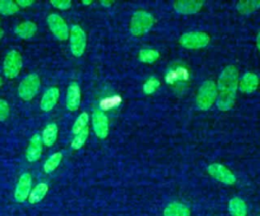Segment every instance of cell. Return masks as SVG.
Masks as SVG:
<instances>
[{
  "mask_svg": "<svg viewBox=\"0 0 260 216\" xmlns=\"http://www.w3.org/2000/svg\"><path fill=\"white\" fill-rule=\"evenodd\" d=\"M238 85V70L233 65L226 66L220 73L216 86V105L220 111H229L234 105Z\"/></svg>",
  "mask_w": 260,
  "mask_h": 216,
  "instance_id": "1",
  "label": "cell"
},
{
  "mask_svg": "<svg viewBox=\"0 0 260 216\" xmlns=\"http://www.w3.org/2000/svg\"><path fill=\"white\" fill-rule=\"evenodd\" d=\"M217 97V88L212 80L204 81L197 92L196 104L199 110H209L215 102Z\"/></svg>",
  "mask_w": 260,
  "mask_h": 216,
  "instance_id": "2",
  "label": "cell"
},
{
  "mask_svg": "<svg viewBox=\"0 0 260 216\" xmlns=\"http://www.w3.org/2000/svg\"><path fill=\"white\" fill-rule=\"evenodd\" d=\"M153 16L143 10H138L133 13L130 21V31L133 35H142L146 33L153 25Z\"/></svg>",
  "mask_w": 260,
  "mask_h": 216,
  "instance_id": "3",
  "label": "cell"
},
{
  "mask_svg": "<svg viewBox=\"0 0 260 216\" xmlns=\"http://www.w3.org/2000/svg\"><path fill=\"white\" fill-rule=\"evenodd\" d=\"M40 77L36 73L28 74L25 76L18 85V94L23 100L32 99L40 88Z\"/></svg>",
  "mask_w": 260,
  "mask_h": 216,
  "instance_id": "4",
  "label": "cell"
},
{
  "mask_svg": "<svg viewBox=\"0 0 260 216\" xmlns=\"http://www.w3.org/2000/svg\"><path fill=\"white\" fill-rule=\"evenodd\" d=\"M70 51L75 57H81L86 47V34L77 24H73L69 31Z\"/></svg>",
  "mask_w": 260,
  "mask_h": 216,
  "instance_id": "5",
  "label": "cell"
},
{
  "mask_svg": "<svg viewBox=\"0 0 260 216\" xmlns=\"http://www.w3.org/2000/svg\"><path fill=\"white\" fill-rule=\"evenodd\" d=\"M210 38L203 31H189L181 35L180 43L187 49H201L209 44Z\"/></svg>",
  "mask_w": 260,
  "mask_h": 216,
  "instance_id": "6",
  "label": "cell"
},
{
  "mask_svg": "<svg viewBox=\"0 0 260 216\" xmlns=\"http://www.w3.org/2000/svg\"><path fill=\"white\" fill-rule=\"evenodd\" d=\"M21 67H22L21 55L15 50H11L10 52H8L3 62L4 75L8 78H14L19 74Z\"/></svg>",
  "mask_w": 260,
  "mask_h": 216,
  "instance_id": "7",
  "label": "cell"
},
{
  "mask_svg": "<svg viewBox=\"0 0 260 216\" xmlns=\"http://www.w3.org/2000/svg\"><path fill=\"white\" fill-rule=\"evenodd\" d=\"M207 173L215 178L216 181L225 184V185H234L237 182L236 175L224 165L220 163H211L206 167Z\"/></svg>",
  "mask_w": 260,
  "mask_h": 216,
  "instance_id": "8",
  "label": "cell"
},
{
  "mask_svg": "<svg viewBox=\"0 0 260 216\" xmlns=\"http://www.w3.org/2000/svg\"><path fill=\"white\" fill-rule=\"evenodd\" d=\"M48 26L51 32L60 41H65L69 37L68 26L65 20L58 14L52 13L47 18Z\"/></svg>",
  "mask_w": 260,
  "mask_h": 216,
  "instance_id": "9",
  "label": "cell"
},
{
  "mask_svg": "<svg viewBox=\"0 0 260 216\" xmlns=\"http://www.w3.org/2000/svg\"><path fill=\"white\" fill-rule=\"evenodd\" d=\"M30 189H31V176L29 173L25 172L21 174V176L17 182L15 192H14L15 201L22 203L26 199H28L29 193L31 191Z\"/></svg>",
  "mask_w": 260,
  "mask_h": 216,
  "instance_id": "10",
  "label": "cell"
},
{
  "mask_svg": "<svg viewBox=\"0 0 260 216\" xmlns=\"http://www.w3.org/2000/svg\"><path fill=\"white\" fill-rule=\"evenodd\" d=\"M92 126L95 135L100 139H105L109 133V123L107 116L102 111H95L92 114Z\"/></svg>",
  "mask_w": 260,
  "mask_h": 216,
  "instance_id": "11",
  "label": "cell"
},
{
  "mask_svg": "<svg viewBox=\"0 0 260 216\" xmlns=\"http://www.w3.org/2000/svg\"><path fill=\"white\" fill-rule=\"evenodd\" d=\"M202 5L203 2L198 0H179L174 3V8L181 14H194L201 9Z\"/></svg>",
  "mask_w": 260,
  "mask_h": 216,
  "instance_id": "12",
  "label": "cell"
},
{
  "mask_svg": "<svg viewBox=\"0 0 260 216\" xmlns=\"http://www.w3.org/2000/svg\"><path fill=\"white\" fill-rule=\"evenodd\" d=\"M80 88L76 82L70 83L66 92V107L69 111H76L80 104Z\"/></svg>",
  "mask_w": 260,
  "mask_h": 216,
  "instance_id": "13",
  "label": "cell"
},
{
  "mask_svg": "<svg viewBox=\"0 0 260 216\" xmlns=\"http://www.w3.org/2000/svg\"><path fill=\"white\" fill-rule=\"evenodd\" d=\"M60 95V91L58 87H50L42 96L40 107L44 112L51 111L57 103Z\"/></svg>",
  "mask_w": 260,
  "mask_h": 216,
  "instance_id": "14",
  "label": "cell"
},
{
  "mask_svg": "<svg viewBox=\"0 0 260 216\" xmlns=\"http://www.w3.org/2000/svg\"><path fill=\"white\" fill-rule=\"evenodd\" d=\"M42 149H43V141H42V138L39 134H35L30 141H29V144L27 146V149H26V158L28 161L30 162H34V161H37L41 154H42Z\"/></svg>",
  "mask_w": 260,
  "mask_h": 216,
  "instance_id": "15",
  "label": "cell"
},
{
  "mask_svg": "<svg viewBox=\"0 0 260 216\" xmlns=\"http://www.w3.org/2000/svg\"><path fill=\"white\" fill-rule=\"evenodd\" d=\"M259 85V78L256 74L252 72L245 73L240 79V90L245 93L254 92Z\"/></svg>",
  "mask_w": 260,
  "mask_h": 216,
  "instance_id": "16",
  "label": "cell"
},
{
  "mask_svg": "<svg viewBox=\"0 0 260 216\" xmlns=\"http://www.w3.org/2000/svg\"><path fill=\"white\" fill-rule=\"evenodd\" d=\"M190 209L183 203H170L164 210V216H190Z\"/></svg>",
  "mask_w": 260,
  "mask_h": 216,
  "instance_id": "17",
  "label": "cell"
},
{
  "mask_svg": "<svg viewBox=\"0 0 260 216\" xmlns=\"http://www.w3.org/2000/svg\"><path fill=\"white\" fill-rule=\"evenodd\" d=\"M228 209L232 216H247V205L239 197H234L229 201Z\"/></svg>",
  "mask_w": 260,
  "mask_h": 216,
  "instance_id": "18",
  "label": "cell"
},
{
  "mask_svg": "<svg viewBox=\"0 0 260 216\" xmlns=\"http://www.w3.org/2000/svg\"><path fill=\"white\" fill-rule=\"evenodd\" d=\"M58 136V127L55 123L48 124L42 133V141L46 146H52Z\"/></svg>",
  "mask_w": 260,
  "mask_h": 216,
  "instance_id": "19",
  "label": "cell"
},
{
  "mask_svg": "<svg viewBox=\"0 0 260 216\" xmlns=\"http://www.w3.org/2000/svg\"><path fill=\"white\" fill-rule=\"evenodd\" d=\"M37 25L31 21H24L19 23L15 28V33L21 39H30L37 32Z\"/></svg>",
  "mask_w": 260,
  "mask_h": 216,
  "instance_id": "20",
  "label": "cell"
},
{
  "mask_svg": "<svg viewBox=\"0 0 260 216\" xmlns=\"http://www.w3.org/2000/svg\"><path fill=\"white\" fill-rule=\"evenodd\" d=\"M48 189H49V187L46 183L38 184L29 193L28 202L30 204H37L40 201H42L44 199V197L46 196V194L48 192Z\"/></svg>",
  "mask_w": 260,
  "mask_h": 216,
  "instance_id": "21",
  "label": "cell"
},
{
  "mask_svg": "<svg viewBox=\"0 0 260 216\" xmlns=\"http://www.w3.org/2000/svg\"><path fill=\"white\" fill-rule=\"evenodd\" d=\"M62 153L61 152H55L53 153L44 163V171L46 173H51L53 172L60 164L62 160Z\"/></svg>",
  "mask_w": 260,
  "mask_h": 216,
  "instance_id": "22",
  "label": "cell"
},
{
  "mask_svg": "<svg viewBox=\"0 0 260 216\" xmlns=\"http://www.w3.org/2000/svg\"><path fill=\"white\" fill-rule=\"evenodd\" d=\"M260 7V1L250 0V1H240L237 4V9L242 14H249L257 10Z\"/></svg>",
  "mask_w": 260,
  "mask_h": 216,
  "instance_id": "23",
  "label": "cell"
},
{
  "mask_svg": "<svg viewBox=\"0 0 260 216\" xmlns=\"http://www.w3.org/2000/svg\"><path fill=\"white\" fill-rule=\"evenodd\" d=\"M138 57H139L140 62L150 64V63L155 62L158 59L159 53L154 49H143L139 52Z\"/></svg>",
  "mask_w": 260,
  "mask_h": 216,
  "instance_id": "24",
  "label": "cell"
},
{
  "mask_svg": "<svg viewBox=\"0 0 260 216\" xmlns=\"http://www.w3.org/2000/svg\"><path fill=\"white\" fill-rule=\"evenodd\" d=\"M87 123H88V115L86 112H83L75 120L72 126V133L74 135H77L78 133H80L83 129L87 127Z\"/></svg>",
  "mask_w": 260,
  "mask_h": 216,
  "instance_id": "25",
  "label": "cell"
},
{
  "mask_svg": "<svg viewBox=\"0 0 260 216\" xmlns=\"http://www.w3.org/2000/svg\"><path fill=\"white\" fill-rule=\"evenodd\" d=\"M88 134H89V129H88V127H86L80 133L75 135V137L73 138V140L71 142V148L74 150L80 149L84 145V143L88 137Z\"/></svg>",
  "mask_w": 260,
  "mask_h": 216,
  "instance_id": "26",
  "label": "cell"
},
{
  "mask_svg": "<svg viewBox=\"0 0 260 216\" xmlns=\"http://www.w3.org/2000/svg\"><path fill=\"white\" fill-rule=\"evenodd\" d=\"M18 10L16 2L11 0H0V13L3 15H12Z\"/></svg>",
  "mask_w": 260,
  "mask_h": 216,
  "instance_id": "27",
  "label": "cell"
},
{
  "mask_svg": "<svg viewBox=\"0 0 260 216\" xmlns=\"http://www.w3.org/2000/svg\"><path fill=\"white\" fill-rule=\"evenodd\" d=\"M159 86V81L156 78H149L143 84V91L146 94L153 93Z\"/></svg>",
  "mask_w": 260,
  "mask_h": 216,
  "instance_id": "28",
  "label": "cell"
},
{
  "mask_svg": "<svg viewBox=\"0 0 260 216\" xmlns=\"http://www.w3.org/2000/svg\"><path fill=\"white\" fill-rule=\"evenodd\" d=\"M8 115H9L8 103L4 99H0V121L6 120Z\"/></svg>",
  "mask_w": 260,
  "mask_h": 216,
  "instance_id": "29",
  "label": "cell"
},
{
  "mask_svg": "<svg viewBox=\"0 0 260 216\" xmlns=\"http://www.w3.org/2000/svg\"><path fill=\"white\" fill-rule=\"evenodd\" d=\"M51 4L59 9H68L71 6V2L68 0H53L51 1Z\"/></svg>",
  "mask_w": 260,
  "mask_h": 216,
  "instance_id": "30",
  "label": "cell"
},
{
  "mask_svg": "<svg viewBox=\"0 0 260 216\" xmlns=\"http://www.w3.org/2000/svg\"><path fill=\"white\" fill-rule=\"evenodd\" d=\"M16 4H17V6L25 8V7L29 6V5H31L32 1L31 0H18V1H16Z\"/></svg>",
  "mask_w": 260,
  "mask_h": 216,
  "instance_id": "31",
  "label": "cell"
},
{
  "mask_svg": "<svg viewBox=\"0 0 260 216\" xmlns=\"http://www.w3.org/2000/svg\"><path fill=\"white\" fill-rule=\"evenodd\" d=\"M256 45H257V48H258V50L260 51V31H259V33H258V35H257V40H256Z\"/></svg>",
  "mask_w": 260,
  "mask_h": 216,
  "instance_id": "32",
  "label": "cell"
},
{
  "mask_svg": "<svg viewBox=\"0 0 260 216\" xmlns=\"http://www.w3.org/2000/svg\"><path fill=\"white\" fill-rule=\"evenodd\" d=\"M2 37H3V30L0 29V40L2 39Z\"/></svg>",
  "mask_w": 260,
  "mask_h": 216,
  "instance_id": "33",
  "label": "cell"
},
{
  "mask_svg": "<svg viewBox=\"0 0 260 216\" xmlns=\"http://www.w3.org/2000/svg\"><path fill=\"white\" fill-rule=\"evenodd\" d=\"M102 4H103V5H110L111 3H110V2H102Z\"/></svg>",
  "mask_w": 260,
  "mask_h": 216,
  "instance_id": "34",
  "label": "cell"
},
{
  "mask_svg": "<svg viewBox=\"0 0 260 216\" xmlns=\"http://www.w3.org/2000/svg\"><path fill=\"white\" fill-rule=\"evenodd\" d=\"M2 82H3V80H2V78H1V77H0V86H1V85H2Z\"/></svg>",
  "mask_w": 260,
  "mask_h": 216,
  "instance_id": "35",
  "label": "cell"
}]
</instances>
